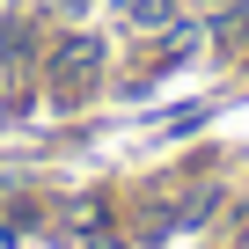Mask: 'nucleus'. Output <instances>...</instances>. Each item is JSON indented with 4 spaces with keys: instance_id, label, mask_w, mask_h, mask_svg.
I'll use <instances>...</instances> for the list:
<instances>
[{
    "instance_id": "nucleus-1",
    "label": "nucleus",
    "mask_w": 249,
    "mask_h": 249,
    "mask_svg": "<svg viewBox=\"0 0 249 249\" xmlns=\"http://www.w3.org/2000/svg\"><path fill=\"white\" fill-rule=\"evenodd\" d=\"M95 59H103V44H95V37H66V44H59V73H88Z\"/></svg>"
},
{
    "instance_id": "nucleus-2",
    "label": "nucleus",
    "mask_w": 249,
    "mask_h": 249,
    "mask_svg": "<svg viewBox=\"0 0 249 249\" xmlns=\"http://www.w3.org/2000/svg\"><path fill=\"white\" fill-rule=\"evenodd\" d=\"M161 8H169V0H124V15H132V22H154Z\"/></svg>"
}]
</instances>
